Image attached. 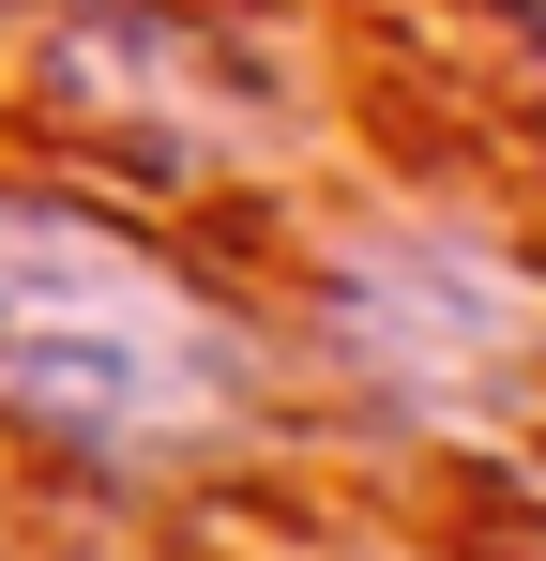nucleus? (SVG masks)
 <instances>
[{
	"mask_svg": "<svg viewBox=\"0 0 546 561\" xmlns=\"http://www.w3.org/2000/svg\"><path fill=\"white\" fill-rule=\"evenodd\" d=\"M0 410L91 470H182L243 425V334L122 228L0 197Z\"/></svg>",
	"mask_w": 546,
	"mask_h": 561,
	"instance_id": "obj_1",
	"label": "nucleus"
},
{
	"mask_svg": "<svg viewBox=\"0 0 546 561\" xmlns=\"http://www.w3.org/2000/svg\"><path fill=\"white\" fill-rule=\"evenodd\" d=\"M334 334L395 410H486L546 350V304L455 228H379V243L334 259Z\"/></svg>",
	"mask_w": 546,
	"mask_h": 561,
	"instance_id": "obj_2",
	"label": "nucleus"
}]
</instances>
